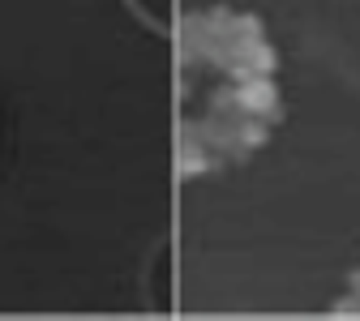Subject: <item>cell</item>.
<instances>
[{
	"instance_id": "6da1fadb",
	"label": "cell",
	"mask_w": 360,
	"mask_h": 321,
	"mask_svg": "<svg viewBox=\"0 0 360 321\" xmlns=\"http://www.w3.org/2000/svg\"><path fill=\"white\" fill-rule=\"evenodd\" d=\"M279 52L257 13L210 5L176 30V185L253 159L283 124Z\"/></svg>"
},
{
	"instance_id": "7a4b0ae2",
	"label": "cell",
	"mask_w": 360,
	"mask_h": 321,
	"mask_svg": "<svg viewBox=\"0 0 360 321\" xmlns=\"http://www.w3.org/2000/svg\"><path fill=\"white\" fill-rule=\"evenodd\" d=\"M129 13L155 34H172V0H124Z\"/></svg>"
},
{
	"instance_id": "3957f363",
	"label": "cell",
	"mask_w": 360,
	"mask_h": 321,
	"mask_svg": "<svg viewBox=\"0 0 360 321\" xmlns=\"http://www.w3.org/2000/svg\"><path fill=\"white\" fill-rule=\"evenodd\" d=\"M330 317H360V270H352V291L330 308Z\"/></svg>"
}]
</instances>
